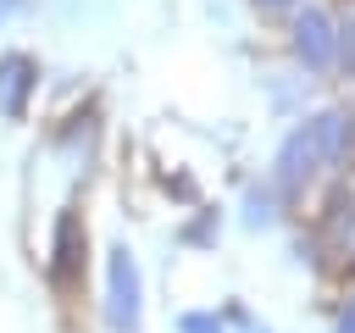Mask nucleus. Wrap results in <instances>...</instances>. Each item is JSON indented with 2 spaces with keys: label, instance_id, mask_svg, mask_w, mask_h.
Segmentation results:
<instances>
[{
  "label": "nucleus",
  "instance_id": "obj_1",
  "mask_svg": "<svg viewBox=\"0 0 355 333\" xmlns=\"http://www.w3.org/2000/svg\"><path fill=\"white\" fill-rule=\"evenodd\" d=\"M33 83H39V61L33 56H22V50L0 56V111L6 117H22L28 111V89Z\"/></svg>",
  "mask_w": 355,
  "mask_h": 333
},
{
  "label": "nucleus",
  "instance_id": "obj_2",
  "mask_svg": "<svg viewBox=\"0 0 355 333\" xmlns=\"http://www.w3.org/2000/svg\"><path fill=\"white\" fill-rule=\"evenodd\" d=\"M133 322H139V272H133L128 250H116L111 255V327L128 333Z\"/></svg>",
  "mask_w": 355,
  "mask_h": 333
},
{
  "label": "nucleus",
  "instance_id": "obj_3",
  "mask_svg": "<svg viewBox=\"0 0 355 333\" xmlns=\"http://www.w3.org/2000/svg\"><path fill=\"white\" fill-rule=\"evenodd\" d=\"M55 283H78V272H83V222L67 211L61 216V228H55Z\"/></svg>",
  "mask_w": 355,
  "mask_h": 333
},
{
  "label": "nucleus",
  "instance_id": "obj_4",
  "mask_svg": "<svg viewBox=\"0 0 355 333\" xmlns=\"http://www.w3.org/2000/svg\"><path fill=\"white\" fill-rule=\"evenodd\" d=\"M294 33H300L294 44H300V56H305L311 67H327V61H333V28H327V17H322V11H305Z\"/></svg>",
  "mask_w": 355,
  "mask_h": 333
},
{
  "label": "nucleus",
  "instance_id": "obj_5",
  "mask_svg": "<svg viewBox=\"0 0 355 333\" xmlns=\"http://www.w3.org/2000/svg\"><path fill=\"white\" fill-rule=\"evenodd\" d=\"M183 333H222L211 316H183Z\"/></svg>",
  "mask_w": 355,
  "mask_h": 333
},
{
  "label": "nucleus",
  "instance_id": "obj_6",
  "mask_svg": "<svg viewBox=\"0 0 355 333\" xmlns=\"http://www.w3.org/2000/svg\"><path fill=\"white\" fill-rule=\"evenodd\" d=\"M344 61H349V67H355V22H349V28H344Z\"/></svg>",
  "mask_w": 355,
  "mask_h": 333
},
{
  "label": "nucleus",
  "instance_id": "obj_7",
  "mask_svg": "<svg viewBox=\"0 0 355 333\" xmlns=\"http://www.w3.org/2000/svg\"><path fill=\"white\" fill-rule=\"evenodd\" d=\"M338 333H355V300H349V311H344V322H338Z\"/></svg>",
  "mask_w": 355,
  "mask_h": 333
},
{
  "label": "nucleus",
  "instance_id": "obj_8",
  "mask_svg": "<svg viewBox=\"0 0 355 333\" xmlns=\"http://www.w3.org/2000/svg\"><path fill=\"white\" fill-rule=\"evenodd\" d=\"M261 6H288V0H261Z\"/></svg>",
  "mask_w": 355,
  "mask_h": 333
}]
</instances>
